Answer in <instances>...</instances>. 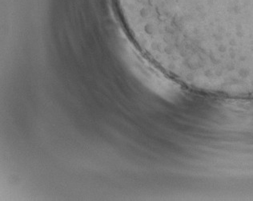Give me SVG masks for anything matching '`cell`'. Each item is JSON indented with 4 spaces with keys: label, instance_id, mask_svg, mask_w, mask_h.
<instances>
[{
    "label": "cell",
    "instance_id": "obj_1",
    "mask_svg": "<svg viewBox=\"0 0 253 201\" xmlns=\"http://www.w3.org/2000/svg\"><path fill=\"white\" fill-rule=\"evenodd\" d=\"M139 38L190 69L253 62V0H124Z\"/></svg>",
    "mask_w": 253,
    "mask_h": 201
}]
</instances>
